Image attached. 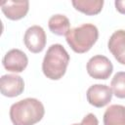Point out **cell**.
Here are the masks:
<instances>
[{"label":"cell","mask_w":125,"mask_h":125,"mask_svg":"<svg viewBox=\"0 0 125 125\" xmlns=\"http://www.w3.org/2000/svg\"><path fill=\"white\" fill-rule=\"evenodd\" d=\"M45 114L43 104L34 98H26L13 104L10 107V118L14 125H34Z\"/></svg>","instance_id":"1"},{"label":"cell","mask_w":125,"mask_h":125,"mask_svg":"<svg viewBox=\"0 0 125 125\" xmlns=\"http://www.w3.org/2000/svg\"><path fill=\"white\" fill-rule=\"evenodd\" d=\"M69 59V55L62 45H51L48 48L42 62V71L44 75L51 80L61 79L66 71Z\"/></svg>","instance_id":"2"},{"label":"cell","mask_w":125,"mask_h":125,"mask_svg":"<svg viewBox=\"0 0 125 125\" xmlns=\"http://www.w3.org/2000/svg\"><path fill=\"white\" fill-rule=\"evenodd\" d=\"M99 38V30L92 23H83L71 28L65 35L68 46L78 54L88 52Z\"/></svg>","instance_id":"3"},{"label":"cell","mask_w":125,"mask_h":125,"mask_svg":"<svg viewBox=\"0 0 125 125\" xmlns=\"http://www.w3.org/2000/svg\"><path fill=\"white\" fill-rule=\"evenodd\" d=\"M87 72L95 79L105 80L109 78L112 73L113 65L108 58L103 55H96L92 57L87 62Z\"/></svg>","instance_id":"4"},{"label":"cell","mask_w":125,"mask_h":125,"mask_svg":"<svg viewBox=\"0 0 125 125\" xmlns=\"http://www.w3.org/2000/svg\"><path fill=\"white\" fill-rule=\"evenodd\" d=\"M112 90L104 84H94L87 90L86 97L88 103L95 107H104L112 99Z\"/></svg>","instance_id":"5"},{"label":"cell","mask_w":125,"mask_h":125,"mask_svg":"<svg viewBox=\"0 0 125 125\" xmlns=\"http://www.w3.org/2000/svg\"><path fill=\"white\" fill-rule=\"evenodd\" d=\"M23 42L31 53H40L46 46V33L41 26L32 25L26 29L23 36Z\"/></svg>","instance_id":"6"},{"label":"cell","mask_w":125,"mask_h":125,"mask_svg":"<svg viewBox=\"0 0 125 125\" xmlns=\"http://www.w3.org/2000/svg\"><path fill=\"white\" fill-rule=\"evenodd\" d=\"M3 66L8 71L12 72H21L23 71L28 63V58L20 49H12L8 51L3 60H2Z\"/></svg>","instance_id":"7"},{"label":"cell","mask_w":125,"mask_h":125,"mask_svg":"<svg viewBox=\"0 0 125 125\" xmlns=\"http://www.w3.org/2000/svg\"><path fill=\"white\" fill-rule=\"evenodd\" d=\"M24 90L23 79L16 74H5L0 78L1 94L8 98L20 96Z\"/></svg>","instance_id":"8"},{"label":"cell","mask_w":125,"mask_h":125,"mask_svg":"<svg viewBox=\"0 0 125 125\" xmlns=\"http://www.w3.org/2000/svg\"><path fill=\"white\" fill-rule=\"evenodd\" d=\"M29 9V2L27 0L14 1L8 0L1 4V10L7 19L18 21L24 18Z\"/></svg>","instance_id":"9"},{"label":"cell","mask_w":125,"mask_h":125,"mask_svg":"<svg viewBox=\"0 0 125 125\" xmlns=\"http://www.w3.org/2000/svg\"><path fill=\"white\" fill-rule=\"evenodd\" d=\"M107 47L115 60L119 63L125 64V30L114 31L109 37Z\"/></svg>","instance_id":"10"},{"label":"cell","mask_w":125,"mask_h":125,"mask_svg":"<svg viewBox=\"0 0 125 125\" xmlns=\"http://www.w3.org/2000/svg\"><path fill=\"white\" fill-rule=\"evenodd\" d=\"M104 125H125V106L109 105L104 113Z\"/></svg>","instance_id":"11"},{"label":"cell","mask_w":125,"mask_h":125,"mask_svg":"<svg viewBox=\"0 0 125 125\" xmlns=\"http://www.w3.org/2000/svg\"><path fill=\"white\" fill-rule=\"evenodd\" d=\"M48 26L51 32L58 36L66 35L67 32L70 30L69 20L64 15H61V14L52 16L49 19Z\"/></svg>","instance_id":"12"},{"label":"cell","mask_w":125,"mask_h":125,"mask_svg":"<svg viewBox=\"0 0 125 125\" xmlns=\"http://www.w3.org/2000/svg\"><path fill=\"white\" fill-rule=\"evenodd\" d=\"M71 3L77 11L88 16L99 14L104 6L103 0H73Z\"/></svg>","instance_id":"13"},{"label":"cell","mask_w":125,"mask_h":125,"mask_svg":"<svg viewBox=\"0 0 125 125\" xmlns=\"http://www.w3.org/2000/svg\"><path fill=\"white\" fill-rule=\"evenodd\" d=\"M112 93L119 99H125V71H119L114 74L110 82Z\"/></svg>","instance_id":"14"},{"label":"cell","mask_w":125,"mask_h":125,"mask_svg":"<svg viewBox=\"0 0 125 125\" xmlns=\"http://www.w3.org/2000/svg\"><path fill=\"white\" fill-rule=\"evenodd\" d=\"M72 125H99V120L93 113H88L85 115L80 123H74Z\"/></svg>","instance_id":"15"},{"label":"cell","mask_w":125,"mask_h":125,"mask_svg":"<svg viewBox=\"0 0 125 125\" xmlns=\"http://www.w3.org/2000/svg\"><path fill=\"white\" fill-rule=\"evenodd\" d=\"M114 5H115L116 10L120 14L125 15V0H116L114 2Z\"/></svg>","instance_id":"16"}]
</instances>
